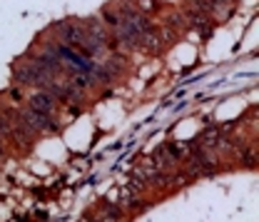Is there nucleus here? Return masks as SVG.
Instances as JSON below:
<instances>
[{
  "label": "nucleus",
  "mask_w": 259,
  "mask_h": 222,
  "mask_svg": "<svg viewBox=\"0 0 259 222\" xmlns=\"http://www.w3.org/2000/svg\"><path fill=\"white\" fill-rule=\"evenodd\" d=\"M60 32H63V40L67 43V45H80V48H88V53H97V45L90 40L88 30L67 25V28H63Z\"/></svg>",
  "instance_id": "f257e3e1"
},
{
  "label": "nucleus",
  "mask_w": 259,
  "mask_h": 222,
  "mask_svg": "<svg viewBox=\"0 0 259 222\" xmlns=\"http://www.w3.org/2000/svg\"><path fill=\"white\" fill-rule=\"evenodd\" d=\"M23 123L32 132L35 130H53L55 127V123L50 120V115H42V113H35V110H25L23 113Z\"/></svg>",
  "instance_id": "7ed1b4c3"
},
{
  "label": "nucleus",
  "mask_w": 259,
  "mask_h": 222,
  "mask_svg": "<svg viewBox=\"0 0 259 222\" xmlns=\"http://www.w3.org/2000/svg\"><path fill=\"white\" fill-rule=\"evenodd\" d=\"M30 110L42 113V115H50L55 110V95H50V93H35L30 97Z\"/></svg>",
  "instance_id": "20e7f679"
},
{
  "label": "nucleus",
  "mask_w": 259,
  "mask_h": 222,
  "mask_svg": "<svg viewBox=\"0 0 259 222\" xmlns=\"http://www.w3.org/2000/svg\"><path fill=\"white\" fill-rule=\"evenodd\" d=\"M48 72H50V67L37 63V65H23L15 75H18V80H23V83H45V80H48Z\"/></svg>",
  "instance_id": "f03ea898"
}]
</instances>
